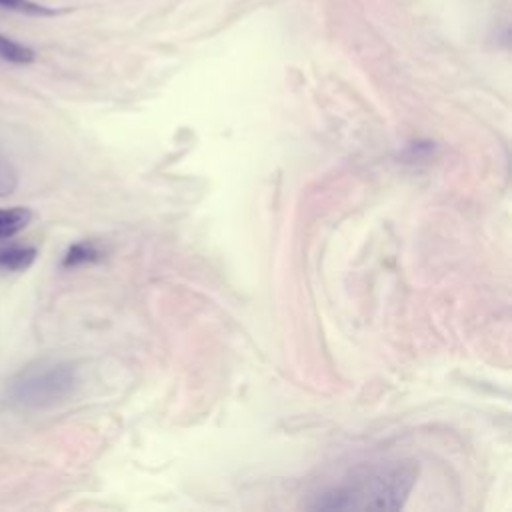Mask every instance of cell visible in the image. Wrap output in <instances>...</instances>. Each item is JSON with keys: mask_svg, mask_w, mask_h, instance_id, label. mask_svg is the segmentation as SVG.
<instances>
[{"mask_svg": "<svg viewBox=\"0 0 512 512\" xmlns=\"http://www.w3.org/2000/svg\"><path fill=\"white\" fill-rule=\"evenodd\" d=\"M36 260V248L30 246H10L0 248V270L22 272Z\"/></svg>", "mask_w": 512, "mask_h": 512, "instance_id": "3957f363", "label": "cell"}, {"mask_svg": "<svg viewBox=\"0 0 512 512\" xmlns=\"http://www.w3.org/2000/svg\"><path fill=\"white\" fill-rule=\"evenodd\" d=\"M32 220V210L24 206L0 208V238H10L16 232L24 230Z\"/></svg>", "mask_w": 512, "mask_h": 512, "instance_id": "277c9868", "label": "cell"}, {"mask_svg": "<svg viewBox=\"0 0 512 512\" xmlns=\"http://www.w3.org/2000/svg\"><path fill=\"white\" fill-rule=\"evenodd\" d=\"M98 258H100V250L94 244L76 242L68 248L64 260H62V266L72 268V266H80V264H86V262H96Z\"/></svg>", "mask_w": 512, "mask_h": 512, "instance_id": "5b68a950", "label": "cell"}, {"mask_svg": "<svg viewBox=\"0 0 512 512\" xmlns=\"http://www.w3.org/2000/svg\"><path fill=\"white\" fill-rule=\"evenodd\" d=\"M78 386L68 362H38L20 370L6 386V402L22 410H42L66 402Z\"/></svg>", "mask_w": 512, "mask_h": 512, "instance_id": "7a4b0ae2", "label": "cell"}, {"mask_svg": "<svg viewBox=\"0 0 512 512\" xmlns=\"http://www.w3.org/2000/svg\"><path fill=\"white\" fill-rule=\"evenodd\" d=\"M0 58L12 64H30L36 58V54L32 48L0 36Z\"/></svg>", "mask_w": 512, "mask_h": 512, "instance_id": "8992f818", "label": "cell"}, {"mask_svg": "<svg viewBox=\"0 0 512 512\" xmlns=\"http://www.w3.org/2000/svg\"><path fill=\"white\" fill-rule=\"evenodd\" d=\"M416 478L412 464L390 462L350 472L314 504L320 510H398Z\"/></svg>", "mask_w": 512, "mask_h": 512, "instance_id": "6da1fadb", "label": "cell"}, {"mask_svg": "<svg viewBox=\"0 0 512 512\" xmlns=\"http://www.w3.org/2000/svg\"><path fill=\"white\" fill-rule=\"evenodd\" d=\"M16 186H18L16 170L8 162L0 160V196L12 194L16 190Z\"/></svg>", "mask_w": 512, "mask_h": 512, "instance_id": "ba28073f", "label": "cell"}, {"mask_svg": "<svg viewBox=\"0 0 512 512\" xmlns=\"http://www.w3.org/2000/svg\"><path fill=\"white\" fill-rule=\"evenodd\" d=\"M0 6L6 10L28 14V16H54L60 12L56 8H48V6L36 4L32 0H0Z\"/></svg>", "mask_w": 512, "mask_h": 512, "instance_id": "52a82bcc", "label": "cell"}]
</instances>
